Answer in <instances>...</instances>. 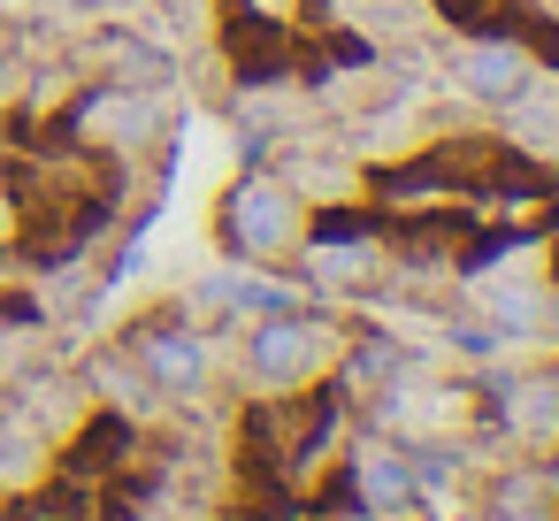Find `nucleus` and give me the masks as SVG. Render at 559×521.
<instances>
[{
	"label": "nucleus",
	"mask_w": 559,
	"mask_h": 521,
	"mask_svg": "<svg viewBox=\"0 0 559 521\" xmlns=\"http://www.w3.org/2000/svg\"><path fill=\"white\" fill-rule=\"evenodd\" d=\"M0 93H9V70H0Z\"/></svg>",
	"instance_id": "obj_1"
}]
</instances>
